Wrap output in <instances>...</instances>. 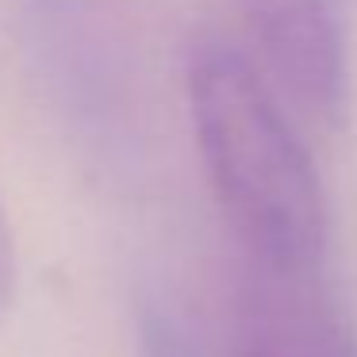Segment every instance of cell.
Here are the masks:
<instances>
[{"mask_svg":"<svg viewBox=\"0 0 357 357\" xmlns=\"http://www.w3.org/2000/svg\"><path fill=\"white\" fill-rule=\"evenodd\" d=\"M185 93L208 185L246 265L319 269L326 254L323 185L269 81L238 47L204 39L188 54Z\"/></svg>","mask_w":357,"mask_h":357,"instance_id":"1","label":"cell"},{"mask_svg":"<svg viewBox=\"0 0 357 357\" xmlns=\"http://www.w3.org/2000/svg\"><path fill=\"white\" fill-rule=\"evenodd\" d=\"M234 331L238 357H357V334L319 269L246 265Z\"/></svg>","mask_w":357,"mask_h":357,"instance_id":"2","label":"cell"},{"mask_svg":"<svg viewBox=\"0 0 357 357\" xmlns=\"http://www.w3.org/2000/svg\"><path fill=\"white\" fill-rule=\"evenodd\" d=\"M288 93L307 112L334 119L346 93V35L338 0H234Z\"/></svg>","mask_w":357,"mask_h":357,"instance_id":"3","label":"cell"},{"mask_svg":"<svg viewBox=\"0 0 357 357\" xmlns=\"http://www.w3.org/2000/svg\"><path fill=\"white\" fill-rule=\"evenodd\" d=\"M146 357H196L181 331L162 315H146Z\"/></svg>","mask_w":357,"mask_h":357,"instance_id":"4","label":"cell"},{"mask_svg":"<svg viewBox=\"0 0 357 357\" xmlns=\"http://www.w3.org/2000/svg\"><path fill=\"white\" fill-rule=\"evenodd\" d=\"M12 296H16V238H12V223L0 208V323L12 307Z\"/></svg>","mask_w":357,"mask_h":357,"instance_id":"5","label":"cell"}]
</instances>
